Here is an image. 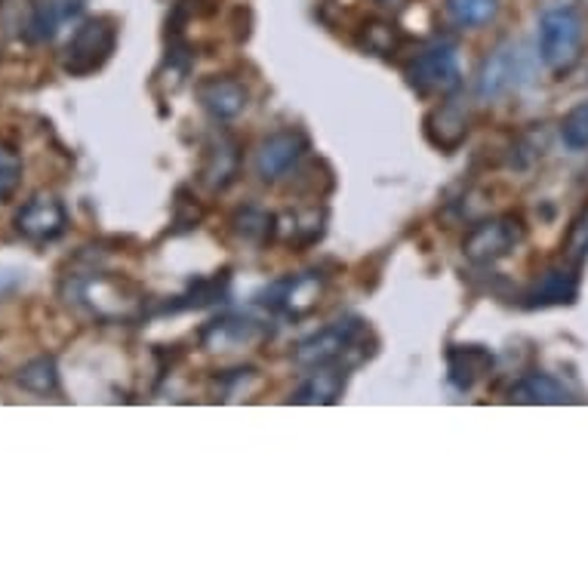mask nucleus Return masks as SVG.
I'll return each instance as SVG.
<instances>
[{"mask_svg": "<svg viewBox=\"0 0 588 588\" xmlns=\"http://www.w3.org/2000/svg\"><path fill=\"white\" fill-rule=\"evenodd\" d=\"M499 13V0H447V16L459 29H480L493 22Z\"/></svg>", "mask_w": 588, "mask_h": 588, "instance_id": "nucleus-20", "label": "nucleus"}, {"mask_svg": "<svg viewBox=\"0 0 588 588\" xmlns=\"http://www.w3.org/2000/svg\"><path fill=\"white\" fill-rule=\"evenodd\" d=\"M398 44H401V34L388 22H370L360 32V47L367 53H376V56H391L398 49Z\"/></svg>", "mask_w": 588, "mask_h": 588, "instance_id": "nucleus-23", "label": "nucleus"}, {"mask_svg": "<svg viewBox=\"0 0 588 588\" xmlns=\"http://www.w3.org/2000/svg\"><path fill=\"white\" fill-rule=\"evenodd\" d=\"M78 302H87L96 318L111 321V318H126L140 309V290L121 278H106V275H90L78 280L75 290Z\"/></svg>", "mask_w": 588, "mask_h": 588, "instance_id": "nucleus-6", "label": "nucleus"}, {"mask_svg": "<svg viewBox=\"0 0 588 588\" xmlns=\"http://www.w3.org/2000/svg\"><path fill=\"white\" fill-rule=\"evenodd\" d=\"M87 0H41L29 19V41H49L65 22L78 16Z\"/></svg>", "mask_w": 588, "mask_h": 588, "instance_id": "nucleus-14", "label": "nucleus"}, {"mask_svg": "<svg viewBox=\"0 0 588 588\" xmlns=\"http://www.w3.org/2000/svg\"><path fill=\"white\" fill-rule=\"evenodd\" d=\"M118 47V29L111 19H90L84 22L78 32L71 34L68 47H65L63 68L75 78L93 75L96 68L109 63L111 53Z\"/></svg>", "mask_w": 588, "mask_h": 588, "instance_id": "nucleus-3", "label": "nucleus"}, {"mask_svg": "<svg viewBox=\"0 0 588 588\" xmlns=\"http://www.w3.org/2000/svg\"><path fill=\"white\" fill-rule=\"evenodd\" d=\"M468 136V111L459 99L441 102L429 118V140L437 148H456Z\"/></svg>", "mask_w": 588, "mask_h": 588, "instance_id": "nucleus-13", "label": "nucleus"}, {"mask_svg": "<svg viewBox=\"0 0 588 588\" xmlns=\"http://www.w3.org/2000/svg\"><path fill=\"white\" fill-rule=\"evenodd\" d=\"M526 237V225L521 217H496L487 219V222H480L475 232L465 237L463 253L471 259V263L478 265H493L499 259H506L511 256L514 249L524 244Z\"/></svg>", "mask_w": 588, "mask_h": 588, "instance_id": "nucleus-4", "label": "nucleus"}, {"mask_svg": "<svg viewBox=\"0 0 588 588\" xmlns=\"http://www.w3.org/2000/svg\"><path fill=\"white\" fill-rule=\"evenodd\" d=\"M345 388V370L340 367H318V373H311V379L306 386L296 391V403H333Z\"/></svg>", "mask_w": 588, "mask_h": 588, "instance_id": "nucleus-19", "label": "nucleus"}, {"mask_svg": "<svg viewBox=\"0 0 588 588\" xmlns=\"http://www.w3.org/2000/svg\"><path fill=\"white\" fill-rule=\"evenodd\" d=\"M407 80H410V87L422 96L453 93V90L463 84L456 47L434 44V47L422 49L417 59L407 65Z\"/></svg>", "mask_w": 588, "mask_h": 588, "instance_id": "nucleus-5", "label": "nucleus"}, {"mask_svg": "<svg viewBox=\"0 0 588 588\" xmlns=\"http://www.w3.org/2000/svg\"><path fill=\"white\" fill-rule=\"evenodd\" d=\"M530 75H533V59H530L524 44H518V41L499 44L480 63L478 96L484 102H490V99H499V96L511 93V90H521L530 80Z\"/></svg>", "mask_w": 588, "mask_h": 588, "instance_id": "nucleus-2", "label": "nucleus"}, {"mask_svg": "<svg viewBox=\"0 0 588 588\" xmlns=\"http://www.w3.org/2000/svg\"><path fill=\"white\" fill-rule=\"evenodd\" d=\"M514 403H570V391L548 373H530L521 382H514L509 391Z\"/></svg>", "mask_w": 588, "mask_h": 588, "instance_id": "nucleus-16", "label": "nucleus"}, {"mask_svg": "<svg viewBox=\"0 0 588 588\" xmlns=\"http://www.w3.org/2000/svg\"><path fill=\"white\" fill-rule=\"evenodd\" d=\"M263 336V330L249 318H225V321H213L203 333L207 348H229V345H244Z\"/></svg>", "mask_w": 588, "mask_h": 588, "instance_id": "nucleus-18", "label": "nucleus"}, {"mask_svg": "<svg viewBox=\"0 0 588 588\" xmlns=\"http://www.w3.org/2000/svg\"><path fill=\"white\" fill-rule=\"evenodd\" d=\"M309 152V140L299 130H278L259 145L256 152V173L265 182H278L287 173L296 170V164Z\"/></svg>", "mask_w": 588, "mask_h": 588, "instance_id": "nucleus-8", "label": "nucleus"}, {"mask_svg": "<svg viewBox=\"0 0 588 588\" xmlns=\"http://www.w3.org/2000/svg\"><path fill=\"white\" fill-rule=\"evenodd\" d=\"M360 330H364V324L357 318H340V321L326 324L324 330H318L309 340L299 342L293 352V360L299 367H314V370L324 367V364H333L336 357H342L355 345Z\"/></svg>", "mask_w": 588, "mask_h": 588, "instance_id": "nucleus-7", "label": "nucleus"}, {"mask_svg": "<svg viewBox=\"0 0 588 588\" xmlns=\"http://www.w3.org/2000/svg\"><path fill=\"white\" fill-rule=\"evenodd\" d=\"M241 167V152L229 136H217V140L207 145V155L201 164V182L210 191H222L234 182Z\"/></svg>", "mask_w": 588, "mask_h": 588, "instance_id": "nucleus-12", "label": "nucleus"}, {"mask_svg": "<svg viewBox=\"0 0 588 588\" xmlns=\"http://www.w3.org/2000/svg\"><path fill=\"white\" fill-rule=\"evenodd\" d=\"M19 179H22V160L13 148L0 145V203L16 191Z\"/></svg>", "mask_w": 588, "mask_h": 588, "instance_id": "nucleus-26", "label": "nucleus"}, {"mask_svg": "<svg viewBox=\"0 0 588 588\" xmlns=\"http://www.w3.org/2000/svg\"><path fill=\"white\" fill-rule=\"evenodd\" d=\"M583 41H586V22L576 10L561 7V10L542 13L536 49H540V59L548 71L567 75L583 56Z\"/></svg>", "mask_w": 588, "mask_h": 588, "instance_id": "nucleus-1", "label": "nucleus"}, {"mask_svg": "<svg viewBox=\"0 0 588 588\" xmlns=\"http://www.w3.org/2000/svg\"><path fill=\"white\" fill-rule=\"evenodd\" d=\"M16 382L25 388V391H32V395H49V391H56L59 373H56L53 357H34L32 364H25V367L19 370Z\"/></svg>", "mask_w": 588, "mask_h": 588, "instance_id": "nucleus-21", "label": "nucleus"}, {"mask_svg": "<svg viewBox=\"0 0 588 588\" xmlns=\"http://www.w3.org/2000/svg\"><path fill=\"white\" fill-rule=\"evenodd\" d=\"M382 3H395V0H382Z\"/></svg>", "mask_w": 588, "mask_h": 588, "instance_id": "nucleus-27", "label": "nucleus"}, {"mask_svg": "<svg viewBox=\"0 0 588 588\" xmlns=\"http://www.w3.org/2000/svg\"><path fill=\"white\" fill-rule=\"evenodd\" d=\"M576 290H579V278L573 268H564V265H555L548 271H542L536 287H533V306H555V302H573L576 299Z\"/></svg>", "mask_w": 588, "mask_h": 588, "instance_id": "nucleus-17", "label": "nucleus"}, {"mask_svg": "<svg viewBox=\"0 0 588 588\" xmlns=\"http://www.w3.org/2000/svg\"><path fill=\"white\" fill-rule=\"evenodd\" d=\"M234 232L237 237H244L247 244H263L265 237L271 234V217L256 210V207H247L234 217Z\"/></svg>", "mask_w": 588, "mask_h": 588, "instance_id": "nucleus-24", "label": "nucleus"}, {"mask_svg": "<svg viewBox=\"0 0 588 588\" xmlns=\"http://www.w3.org/2000/svg\"><path fill=\"white\" fill-rule=\"evenodd\" d=\"M65 225H68V213L63 201L53 195H34L16 217V229L29 241H56L65 232Z\"/></svg>", "mask_w": 588, "mask_h": 588, "instance_id": "nucleus-9", "label": "nucleus"}, {"mask_svg": "<svg viewBox=\"0 0 588 588\" xmlns=\"http://www.w3.org/2000/svg\"><path fill=\"white\" fill-rule=\"evenodd\" d=\"M588 256V203L573 217L567 237H564V259L570 265H579Z\"/></svg>", "mask_w": 588, "mask_h": 588, "instance_id": "nucleus-25", "label": "nucleus"}, {"mask_svg": "<svg viewBox=\"0 0 588 588\" xmlns=\"http://www.w3.org/2000/svg\"><path fill=\"white\" fill-rule=\"evenodd\" d=\"M447 370H450V382L465 391V388L475 386L480 376H487V373L493 370V355H490L487 348H478V345L450 348Z\"/></svg>", "mask_w": 588, "mask_h": 588, "instance_id": "nucleus-15", "label": "nucleus"}, {"mask_svg": "<svg viewBox=\"0 0 588 588\" xmlns=\"http://www.w3.org/2000/svg\"><path fill=\"white\" fill-rule=\"evenodd\" d=\"M561 142L570 152H586L588 148V99L576 102L564 118H561Z\"/></svg>", "mask_w": 588, "mask_h": 588, "instance_id": "nucleus-22", "label": "nucleus"}, {"mask_svg": "<svg viewBox=\"0 0 588 588\" xmlns=\"http://www.w3.org/2000/svg\"><path fill=\"white\" fill-rule=\"evenodd\" d=\"M198 102L210 111L219 121L237 118L241 111L247 109L249 93L241 80L234 78H207L198 84Z\"/></svg>", "mask_w": 588, "mask_h": 588, "instance_id": "nucleus-11", "label": "nucleus"}, {"mask_svg": "<svg viewBox=\"0 0 588 588\" xmlns=\"http://www.w3.org/2000/svg\"><path fill=\"white\" fill-rule=\"evenodd\" d=\"M326 278L321 271H302V275H296V278L280 280L271 287V309L287 311V314H293V318H302V314H309L318 302H321V296H324Z\"/></svg>", "mask_w": 588, "mask_h": 588, "instance_id": "nucleus-10", "label": "nucleus"}]
</instances>
